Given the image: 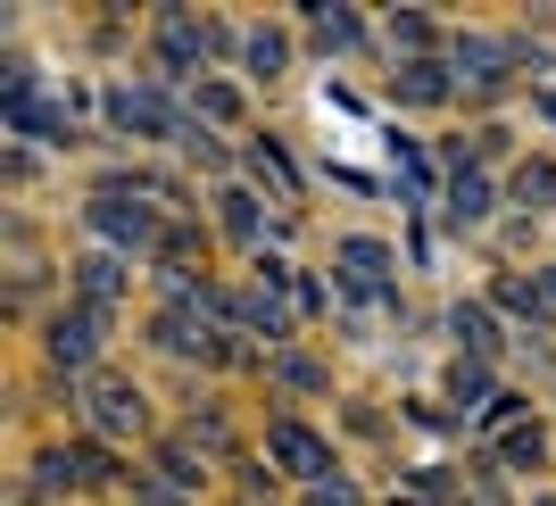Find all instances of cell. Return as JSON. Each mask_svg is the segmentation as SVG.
I'll use <instances>...</instances> for the list:
<instances>
[{"label":"cell","instance_id":"6da1fadb","mask_svg":"<svg viewBox=\"0 0 556 506\" xmlns=\"http://www.w3.org/2000/svg\"><path fill=\"white\" fill-rule=\"evenodd\" d=\"M92 232L109 241V250H150V241H159V216H150L141 200H125V191H100L92 200Z\"/></svg>","mask_w":556,"mask_h":506},{"label":"cell","instance_id":"7a4b0ae2","mask_svg":"<svg viewBox=\"0 0 556 506\" xmlns=\"http://www.w3.org/2000/svg\"><path fill=\"white\" fill-rule=\"evenodd\" d=\"M266 448H275L282 473H300V482H332V448L307 432V423H275V440H266Z\"/></svg>","mask_w":556,"mask_h":506},{"label":"cell","instance_id":"3957f363","mask_svg":"<svg viewBox=\"0 0 556 506\" xmlns=\"http://www.w3.org/2000/svg\"><path fill=\"white\" fill-rule=\"evenodd\" d=\"M109 116L125 125V134H141V141H159V134H175V109H166L150 84H116V100H109Z\"/></svg>","mask_w":556,"mask_h":506},{"label":"cell","instance_id":"277c9868","mask_svg":"<svg viewBox=\"0 0 556 506\" xmlns=\"http://www.w3.org/2000/svg\"><path fill=\"white\" fill-rule=\"evenodd\" d=\"M341 282H349V300H382L391 250H382V241H341Z\"/></svg>","mask_w":556,"mask_h":506},{"label":"cell","instance_id":"5b68a950","mask_svg":"<svg viewBox=\"0 0 556 506\" xmlns=\"http://www.w3.org/2000/svg\"><path fill=\"white\" fill-rule=\"evenodd\" d=\"M92 357H100V316H59L50 324V366L92 374Z\"/></svg>","mask_w":556,"mask_h":506},{"label":"cell","instance_id":"8992f818","mask_svg":"<svg viewBox=\"0 0 556 506\" xmlns=\"http://www.w3.org/2000/svg\"><path fill=\"white\" fill-rule=\"evenodd\" d=\"M92 432H109V440L141 432V391L134 382H92Z\"/></svg>","mask_w":556,"mask_h":506},{"label":"cell","instance_id":"52a82bcc","mask_svg":"<svg viewBox=\"0 0 556 506\" xmlns=\"http://www.w3.org/2000/svg\"><path fill=\"white\" fill-rule=\"evenodd\" d=\"M159 59L166 67H200V59H208V25H191L184 9H166L159 17Z\"/></svg>","mask_w":556,"mask_h":506},{"label":"cell","instance_id":"ba28073f","mask_svg":"<svg viewBox=\"0 0 556 506\" xmlns=\"http://www.w3.org/2000/svg\"><path fill=\"white\" fill-rule=\"evenodd\" d=\"M457 75L473 84V92H498V84H507V50L490 42V34H465L457 42Z\"/></svg>","mask_w":556,"mask_h":506},{"label":"cell","instance_id":"9c48e42d","mask_svg":"<svg viewBox=\"0 0 556 506\" xmlns=\"http://www.w3.org/2000/svg\"><path fill=\"white\" fill-rule=\"evenodd\" d=\"M75 291H84L92 307H109L116 291H125V257H116V250H92L84 266H75Z\"/></svg>","mask_w":556,"mask_h":506},{"label":"cell","instance_id":"30bf717a","mask_svg":"<svg viewBox=\"0 0 556 506\" xmlns=\"http://www.w3.org/2000/svg\"><path fill=\"white\" fill-rule=\"evenodd\" d=\"M399 100H407V109L448 100V67H441V59H407V67H399Z\"/></svg>","mask_w":556,"mask_h":506},{"label":"cell","instance_id":"8fae6325","mask_svg":"<svg viewBox=\"0 0 556 506\" xmlns=\"http://www.w3.org/2000/svg\"><path fill=\"white\" fill-rule=\"evenodd\" d=\"M448 216H457V225H482V216H490V184L473 175V166L448 175Z\"/></svg>","mask_w":556,"mask_h":506},{"label":"cell","instance_id":"7c38bea8","mask_svg":"<svg viewBox=\"0 0 556 506\" xmlns=\"http://www.w3.org/2000/svg\"><path fill=\"white\" fill-rule=\"evenodd\" d=\"M515 200H523V207H556V166L532 159L523 175H515Z\"/></svg>","mask_w":556,"mask_h":506},{"label":"cell","instance_id":"4fadbf2b","mask_svg":"<svg viewBox=\"0 0 556 506\" xmlns=\"http://www.w3.org/2000/svg\"><path fill=\"white\" fill-rule=\"evenodd\" d=\"M241 50H250V67H257V75H275L282 59H291V42H282L275 25H250V42H241Z\"/></svg>","mask_w":556,"mask_h":506},{"label":"cell","instance_id":"5bb4252c","mask_svg":"<svg viewBox=\"0 0 556 506\" xmlns=\"http://www.w3.org/2000/svg\"><path fill=\"white\" fill-rule=\"evenodd\" d=\"M250 175H257V184H275V191H291V184H300V175H291V159H282L275 141H257V150H250Z\"/></svg>","mask_w":556,"mask_h":506},{"label":"cell","instance_id":"9a60e30c","mask_svg":"<svg viewBox=\"0 0 556 506\" xmlns=\"http://www.w3.org/2000/svg\"><path fill=\"white\" fill-rule=\"evenodd\" d=\"M457 341L473 349V357H490V349H498V332H490V307H457Z\"/></svg>","mask_w":556,"mask_h":506},{"label":"cell","instance_id":"2e32d148","mask_svg":"<svg viewBox=\"0 0 556 506\" xmlns=\"http://www.w3.org/2000/svg\"><path fill=\"white\" fill-rule=\"evenodd\" d=\"M191 109L208 116V125H232V116H241V92H225V84H200V92H191Z\"/></svg>","mask_w":556,"mask_h":506},{"label":"cell","instance_id":"e0dca14e","mask_svg":"<svg viewBox=\"0 0 556 506\" xmlns=\"http://www.w3.org/2000/svg\"><path fill=\"white\" fill-rule=\"evenodd\" d=\"M316 42H325V50H357V17H341V9H316Z\"/></svg>","mask_w":556,"mask_h":506},{"label":"cell","instance_id":"ac0fdd59","mask_svg":"<svg viewBox=\"0 0 556 506\" xmlns=\"http://www.w3.org/2000/svg\"><path fill=\"white\" fill-rule=\"evenodd\" d=\"M225 232L232 241H257V200L250 191H225Z\"/></svg>","mask_w":556,"mask_h":506},{"label":"cell","instance_id":"d6986e66","mask_svg":"<svg viewBox=\"0 0 556 506\" xmlns=\"http://www.w3.org/2000/svg\"><path fill=\"white\" fill-rule=\"evenodd\" d=\"M241 324H250V332H266V341H275V332H282V307L266 300V291H250V300H241Z\"/></svg>","mask_w":556,"mask_h":506},{"label":"cell","instance_id":"ffe728a7","mask_svg":"<svg viewBox=\"0 0 556 506\" xmlns=\"http://www.w3.org/2000/svg\"><path fill=\"white\" fill-rule=\"evenodd\" d=\"M498 307H515V316H540V307H548V291H540V282H498Z\"/></svg>","mask_w":556,"mask_h":506},{"label":"cell","instance_id":"44dd1931","mask_svg":"<svg viewBox=\"0 0 556 506\" xmlns=\"http://www.w3.org/2000/svg\"><path fill=\"white\" fill-rule=\"evenodd\" d=\"M391 166H399V184L424 191V159H416V141H391Z\"/></svg>","mask_w":556,"mask_h":506},{"label":"cell","instance_id":"7402d4cb","mask_svg":"<svg viewBox=\"0 0 556 506\" xmlns=\"http://www.w3.org/2000/svg\"><path fill=\"white\" fill-rule=\"evenodd\" d=\"M391 42H399V50H416V59H424V42H432V34H424V17H399V25H391Z\"/></svg>","mask_w":556,"mask_h":506},{"label":"cell","instance_id":"603a6c76","mask_svg":"<svg viewBox=\"0 0 556 506\" xmlns=\"http://www.w3.org/2000/svg\"><path fill=\"white\" fill-rule=\"evenodd\" d=\"M507 465H540V432H507Z\"/></svg>","mask_w":556,"mask_h":506},{"label":"cell","instance_id":"cb8c5ba5","mask_svg":"<svg viewBox=\"0 0 556 506\" xmlns=\"http://www.w3.org/2000/svg\"><path fill=\"white\" fill-rule=\"evenodd\" d=\"M540 291H548V307H556V266H548V275H540Z\"/></svg>","mask_w":556,"mask_h":506},{"label":"cell","instance_id":"d4e9b609","mask_svg":"<svg viewBox=\"0 0 556 506\" xmlns=\"http://www.w3.org/2000/svg\"><path fill=\"white\" fill-rule=\"evenodd\" d=\"M540 116H548V125H556V92H548V100H540Z\"/></svg>","mask_w":556,"mask_h":506},{"label":"cell","instance_id":"484cf974","mask_svg":"<svg viewBox=\"0 0 556 506\" xmlns=\"http://www.w3.org/2000/svg\"><path fill=\"white\" fill-rule=\"evenodd\" d=\"M399 506H416V498H399Z\"/></svg>","mask_w":556,"mask_h":506}]
</instances>
